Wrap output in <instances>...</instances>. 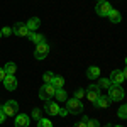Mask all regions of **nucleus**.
I'll return each mask as SVG.
<instances>
[{
  "instance_id": "3",
  "label": "nucleus",
  "mask_w": 127,
  "mask_h": 127,
  "mask_svg": "<svg viewBox=\"0 0 127 127\" xmlns=\"http://www.w3.org/2000/svg\"><path fill=\"white\" fill-rule=\"evenodd\" d=\"M54 92H56V88L53 87L51 83H44L39 90V98L44 100V102H48V100H51V98L54 97Z\"/></svg>"
},
{
  "instance_id": "16",
  "label": "nucleus",
  "mask_w": 127,
  "mask_h": 127,
  "mask_svg": "<svg viewBox=\"0 0 127 127\" xmlns=\"http://www.w3.org/2000/svg\"><path fill=\"white\" fill-rule=\"evenodd\" d=\"M107 17L110 19V22H112V24H119V22H120V19H122V17H120V14H119V10H115V9L110 10Z\"/></svg>"
},
{
  "instance_id": "15",
  "label": "nucleus",
  "mask_w": 127,
  "mask_h": 127,
  "mask_svg": "<svg viewBox=\"0 0 127 127\" xmlns=\"http://www.w3.org/2000/svg\"><path fill=\"white\" fill-rule=\"evenodd\" d=\"M87 76L90 80L100 78V68H98V66H90V68L87 69Z\"/></svg>"
},
{
  "instance_id": "35",
  "label": "nucleus",
  "mask_w": 127,
  "mask_h": 127,
  "mask_svg": "<svg viewBox=\"0 0 127 127\" xmlns=\"http://www.w3.org/2000/svg\"><path fill=\"white\" fill-rule=\"evenodd\" d=\"M103 127H110V126H103Z\"/></svg>"
},
{
  "instance_id": "8",
  "label": "nucleus",
  "mask_w": 127,
  "mask_h": 127,
  "mask_svg": "<svg viewBox=\"0 0 127 127\" xmlns=\"http://www.w3.org/2000/svg\"><path fill=\"white\" fill-rule=\"evenodd\" d=\"M85 95H87V98L92 102V103H95V100L102 95V92H100V88H98L97 85H90L88 90H85Z\"/></svg>"
},
{
  "instance_id": "32",
  "label": "nucleus",
  "mask_w": 127,
  "mask_h": 127,
  "mask_svg": "<svg viewBox=\"0 0 127 127\" xmlns=\"http://www.w3.org/2000/svg\"><path fill=\"white\" fill-rule=\"evenodd\" d=\"M5 78V71H3V68H0V81Z\"/></svg>"
},
{
  "instance_id": "4",
  "label": "nucleus",
  "mask_w": 127,
  "mask_h": 127,
  "mask_svg": "<svg viewBox=\"0 0 127 127\" xmlns=\"http://www.w3.org/2000/svg\"><path fill=\"white\" fill-rule=\"evenodd\" d=\"M66 110H68V114H81L83 105L78 98H69V100H66Z\"/></svg>"
},
{
  "instance_id": "1",
  "label": "nucleus",
  "mask_w": 127,
  "mask_h": 127,
  "mask_svg": "<svg viewBox=\"0 0 127 127\" xmlns=\"http://www.w3.org/2000/svg\"><path fill=\"white\" fill-rule=\"evenodd\" d=\"M107 90H108V98L112 102H120L126 97V92H124V88L120 87V85H110Z\"/></svg>"
},
{
  "instance_id": "19",
  "label": "nucleus",
  "mask_w": 127,
  "mask_h": 127,
  "mask_svg": "<svg viewBox=\"0 0 127 127\" xmlns=\"http://www.w3.org/2000/svg\"><path fill=\"white\" fill-rule=\"evenodd\" d=\"M51 85L56 88H63V85H64V78L63 76H53V80H51Z\"/></svg>"
},
{
  "instance_id": "10",
  "label": "nucleus",
  "mask_w": 127,
  "mask_h": 127,
  "mask_svg": "<svg viewBox=\"0 0 127 127\" xmlns=\"http://www.w3.org/2000/svg\"><path fill=\"white\" fill-rule=\"evenodd\" d=\"M12 32H14V34H17L19 37H26V36L29 34V29H27V26H26L24 22H17V24L14 26Z\"/></svg>"
},
{
  "instance_id": "14",
  "label": "nucleus",
  "mask_w": 127,
  "mask_h": 127,
  "mask_svg": "<svg viewBox=\"0 0 127 127\" xmlns=\"http://www.w3.org/2000/svg\"><path fill=\"white\" fill-rule=\"evenodd\" d=\"M26 26H27L29 32H32V31H36V29H37V27L41 26V20L37 19V17H31V19L26 22Z\"/></svg>"
},
{
  "instance_id": "36",
  "label": "nucleus",
  "mask_w": 127,
  "mask_h": 127,
  "mask_svg": "<svg viewBox=\"0 0 127 127\" xmlns=\"http://www.w3.org/2000/svg\"><path fill=\"white\" fill-rule=\"evenodd\" d=\"M98 2H103V0H98Z\"/></svg>"
},
{
  "instance_id": "2",
  "label": "nucleus",
  "mask_w": 127,
  "mask_h": 127,
  "mask_svg": "<svg viewBox=\"0 0 127 127\" xmlns=\"http://www.w3.org/2000/svg\"><path fill=\"white\" fill-rule=\"evenodd\" d=\"M0 108H2V112L5 114V117H14V115H17V112H19V103H17L15 100H9V102H5Z\"/></svg>"
},
{
  "instance_id": "27",
  "label": "nucleus",
  "mask_w": 127,
  "mask_h": 127,
  "mask_svg": "<svg viewBox=\"0 0 127 127\" xmlns=\"http://www.w3.org/2000/svg\"><path fill=\"white\" fill-rule=\"evenodd\" d=\"M85 120H87V117H83L81 120H80V122H76V124H75L73 127H87V122H85Z\"/></svg>"
},
{
  "instance_id": "20",
  "label": "nucleus",
  "mask_w": 127,
  "mask_h": 127,
  "mask_svg": "<svg viewBox=\"0 0 127 127\" xmlns=\"http://www.w3.org/2000/svg\"><path fill=\"white\" fill-rule=\"evenodd\" d=\"M54 97H56V100H58V102H66V100H68L66 92H64L63 88H58V90L54 92Z\"/></svg>"
},
{
  "instance_id": "26",
  "label": "nucleus",
  "mask_w": 127,
  "mask_h": 127,
  "mask_svg": "<svg viewBox=\"0 0 127 127\" xmlns=\"http://www.w3.org/2000/svg\"><path fill=\"white\" fill-rule=\"evenodd\" d=\"M85 97V90H83V88H78V90H76V92H75V98H83Z\"/></svg>"
},
{
  "instance_id": "29",
  "label": "nucleus",
  "mask_w": 127,
  "mask_h": 127,
  "mask_svg": "<svg viewBox=\"0 0 127 127\" xmlns=\"http://www.w3.org/2000/svg\"><path fill=\"white\" fill-rule=\"evenodd\" d=\"M32 117L34 119H41V110L39 108H34V110H32Z\"/></svg>"
},
{
  "instance_id": "6",
  "label": "nucleus",
  "mask_w": 127,
  "mask_h": 127,
  "mask_svg": "<svg viewBox=\"0 0 127 127\" xmlns=\"http://www.w3.org/2000/svg\"><path fill=\"white\" fill-rule=\"evenodd\" d=\"M112 9H114V7H112V5L108 3L107 0H103V2H98L97 5H95V12H97L100 17H107L108 12H110Z\"/></svg>"
},
{
  "instance_id": "12",
  "label": "nucleus",
  "mask_w": 127,
  "mask_h": 127,
  "mask_svg": "<svg viewBox=\"0 0 127 127\" xmlns=\"http://www.w3.org/2000/svg\"><path fill=\"white\" fill-rule=\"evenodd\" d=\"M110 103H112V100L108 97H105V95H100L95 100V107H98V108H107V107H110Z\"/></svg>"
},
{
  "instance_id": "28",
  "label": "nucleus",
  "mask_w": 127,
  "mask_h": 127,
  "mask_svg": "<svg viewBox=\"0 0 127 127\" xmlns=\"http://www.w3.org/2000/svg\"><path fill=\"white\" fill-rule=\"evenodd\" d=\"M2 31V36H10L12 34V29L10 27H3V29H0Z\"/></svg>"
},
{
  "instance_id": "7",
  "label": "nucleus",
  "mask_w": 127,
  "mask_h": 127,
  "mask_svg": "<svg viewBox=\"0 0 127 127\" xmlns=\"http://www.w3.org/2000/svg\"><path fill=\"white\" fill-rule=\"evenodd\" d=\"M110 83L112 85H122L124 83V80H126V69H122V71H119V69H114L112 73H110Z\"/></svg>"
},
{
  "instance_id": "30",
  "label": "nucleus",
  "mask_w": 127,
  "mask_h": 127,
  "mask_svg": "<svg viewBox=\"0 0 127 127\" xmlns=\"http://www.w3.org/2000/svg\"><path fill=\"white\" fill-rule=\"evenodd\" d=\"M58 115H61V117L68 115V110H66V108H61V107H59V110H58Z\"/></svg>"
},
{
  "instance_id": "24",
  "label": "nucleus",
  "mask_w": 127,
  "mask_h": 127,
  "mask_svg": "<svg viewBox=\"0 0 127 127\" xmlns=\"http://www.w3.org/2000/svg\"><path fill=\"white\" fill-rule=\"evenodd\" d=\"M119 119H127V105H120V108H119Z\"/></svg>"
},
{
  "instance_id": "17",
  "label": "nucleus",
  "mask_w": 127,
  "mask_h": 127,
  "mask_svg": "<svg viewBox=\"0 0 127 127\" xmlns=\"http://www.w3.org/2000/svg\"><path fill=\"white\" fill-rule=\"evenodd\" d=\"M27 36H29V39L32 41V42H36V44H41V42H44V36H42V34H36V32H29V34H27Z\"/></svg>"
},
{
  "instance_id": "34",
  "label": "nucleus",
  "mask_w": 127,
  "mask_h": 127,
  "mask_svg": "<svg viewBox=\"0 0 127 127\" xmlns=\"http://www.w3.org/2000/svg\"><path fill=\"white\" fill-rule=\"evenodd\" d=\"M115 127H122V126H115Z\"/></svg>"
},
{
  "instance_id": "33",
  "label": "nucleus",
  "mask_w": 127,
  "mask_h": 127,
  "mask_svg": "<svg viewBox=\"0 0 127 127\" xmlns=\"http://www.w3.org/2000/svg\"><path fill=\"white\" fill-rule=\"evenodd\" d=\"M0 37H2V31H0Z\"/></svg>"
},
{
  "instance_id": "21",
  "label": "nucleus",
  "mask_w": 127,
  "mask_h": 127,
  "mask_svg": "<svg viewBox=\"0 0 127 127\" xmlns=\"http://www.w3.org/2000/svg\"><path fill=\"white\" fill-rule=\"evenodd\" d=\"M110 85H112V83H110V80H108V78H98V85H97V87L100 88V90H102V88H108Z\"/></svg>"
},
{
  "instance_id": "25",
  "label": "nucleus",
  "mask_w": 127,
  "mask_h": 127,
  "mask_svg": "<svg viewBox=\"0 0 127 127\" xmlns=\"http://www.w3.org/2000/svg\"><path fill=\"white\" fill-rule=\"evenodd\" d=\"M53 76H54V75H53L51 71H46V73L42 75V80H44V83H51V80H53Z\"/></svg>"
},
{
  "instance_id": "11",
  "label": "nucleus",
  "mask_w": 127,
  "mask_h": 127,
  "mask_svg": "<svg viewBox=\"0 0 127 127\" xmlns=\"http://www.w3.org/2000/svg\"><path fill=\"white\" fill-rule=\"evenodd\" d=\"M44 110L48 112L49 115H58L59 105L56 103V102H51V100H48V102H46V105H44Z\"/></svg>"
},
{
  "instance_id": "22",
  "label": "nucleus",
  "mask_w": 127,
  "mask_h": 127,
  "mask_svg": "<svg viewBox=\"0 0 127 127\" xmlns=\"http://www.w3.org/2000/svg\"><path fill=\"white\" fill-rule=\"evenodd\" d=\"M37 127H53V122L49 119H39L37 120Z\"/></svg>"
},
{
  "instance_id": "9",
  "label": "nucleus",
  "mask_w": 127,
  "mask_h": 127,
  "mask_svg": "<svg viewBox=\"0 0 127 127\" xmlns=\"http://www.w3.org/2000/svg\"><path fill=\"white\" fill-rule=\"evenodd\" d=\"M2 81H3L5 90H9V92H14V90L17 88V78H15L14 75H5V78L2 80Z\"/></svg>"
},
{
  "instance_id": "31",
  "label": "nucleus",
  "mask_w": 127,
  "mask_h": 127,
  "mask_svg": "<svg viewBox=\"0 0 127 127\" xmlns=\"http://www.w3.org/2000/svg\"><path fill=\"white\" fill-rule=\"evenodd\" d=\"M5 114H3V112H2V108H0V124H3V122H5Z\"/></svg>"
},
{
  "instance_id": "13",
  "label": "nucleus",
  "mask_w": 127,
  "mask_h": 127,
  "mask_svg": "<svg viewBox=\"0 0 127 127\" xmlns=\"http://www.w3.org/2000/svg\"><path fill=\"white\" fill-rule=\"evenodd\" d=\"M29 115H26V114L15 115V127H29Z\"/></svg>"
},
{
  "instance_id": "23",
  "label": "nucleus",
  "mask_w": 127,
  "mask_h": 127,
  "mask_svg": "<svg viewBox=\"0 0 127 127\" xmlns=\"http://www.w3.org/2000/svg\"><path fill=\"white\" fill-rule=\"evenodd\" d=\"M87 127H100V124H98V120L97 119H90V117H87Z\"/></svg>"
},
{
  "instance_id": "5",
  "label": "nucleus",
  "mask_w": 127,
  "mask_h": 127,
  "mask_svg": "<svg viewBox=\"0 0 127 127\" xmlns=\"http://www.w3.org/2000/svg\"><path fill=\"white\" fill-rule=\"evenodd\" d=\"M48 54H49V44L46 42V41L41 42V44H36V51H34L36 59H44Z\"/></svg>"
},
{
  "instance_id": "18",
  "label": "nucleus",
  "mask_w": 127,
  "mask_h": 127,
  "mask_svg": "<svg viewBox=\"0 0 127 127\" xmlns=\"http://www.w3.org/2000/svg\"><path fill=\"white\" fill-rule=\"evenodd\" d=\"M3 71H5V75H15V71H17V66H15V63L9 61V63L3 66Z\"/></svg>"
}]
</instances>
